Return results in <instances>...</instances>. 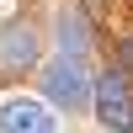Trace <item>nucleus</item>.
Wrapping results in <instances>:
<instances>
[{
    "instance_id": "1",
    "label": "nucleus",
    "mask_w": 133,
    "mask_h": 133,
    "mask_svg": "<svg viewBox=\"0 0 133 133\" xmlns=\"http://www.w3.org/2000/svg\"><path fill=\"white\" fill-rule=\"evenodd\" d=\"M43 96H48L53 107H69V112H80V107L96 96V85L85 80V64H80V53H59V59L43 69Z\"/></svg>"
},
{
    "instance_id": "2",
    "label": "nucleus",
    "mask_w": 133,
    "mask_h": 133,
    "mask_svg": "<svg viewBox=\"0 0 133 133\" xmlns=\"http://www.w3.org/2000/svg\"><path fill=\"white\" fill-rule=\"evenodd\" d=\"M96 117H101V128L112 133H128L133 128V85H128V69H107L101 80H96Z\"/></svg>"
},
{
    "instance_id": "3",
    "label": "nucleus",
    "mask_w": 133,
    "mask_h": 133,
    "mask_svg": "<svg viewBox=\"0 0 133 133\" xmlns=\"http://www.w3.org/2000/svg\"><path fill=\"white\" fill-rule=\"evenodd\" d=\"M37 64V32L27 21H5L0 27V69L5 75H27Z\"/></svg>"
},
{
    "instance_id": "4",
    "label": "nucleus",
    "mask_w": 133,
    "mask_h": 133,
    "mask_svg": "<svg viewBox=\"0 0 133 133\" xmlns=\"http://www.w3.org/2000/svg\"><path fill=\"white\" fill-rule=\"evenodd\" d=\"M0 133H59V117L43 101H27V96H11L0 107Z\"/></svg>"
},
{
    "instance_id": "5",
    "label": "nucleus",
    "mask_w": 133,
    "mask_h": 133,
    "mask_svg": "<svg viewBox=\"0 0 133 133\" xmlns=\"http://www.w3.org/2000/svg\"><path fill=\"white\" fill-rule=\"evenodd\" d=\"M59 53H85V11L59 16Z\"/></svg>"
},
{
    "instance_id": "6",
    "label": "nucleus",
    "mask_w": 133,
    "mask_h": 133,
    "mask_svg": "<svg viewBox=\"0 0 133 133\" xmlns=\"http://www.w3.org/2000/svg\"><path fill=\"white\" fill-rule=\"evenodd\" d=\"M107 133H112V128H107Z\"/></svg>"
}]
</instances>
